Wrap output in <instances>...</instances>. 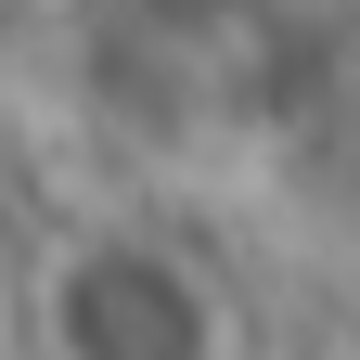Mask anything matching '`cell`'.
Returning <instances> with one entry per match:
<instances>
[{
  "label": "cell",
  "mask_w": 360,
  "mask_h": 360,
  "mask_svg": "<svg viewBox=\"0 0 360 360\" xmlns=\"http://www.w3.org/2000/svg\"><path fill=\"white\" fill-rule=\"evenodd\" d=\"M39 322L52 360H232V309L206 296V270L142 232H77L39 283Z\"/></svg>",
  "instance_id": "1"
},
{
  "label": "cell",
  "mask_w": 360,
  "mask_h": 360,
  "mask_svg": "<svg viewBox=\"0 0 360 360\" xmlns=\"http://www.w3.org/2000/svg\"><path fill=\"white\" fill-rule=\"evenodd\" d=\"M26 13H52V0H26Z\"/></svg>",
  "instance_id": "2"
}]
</instances>
